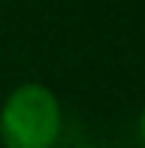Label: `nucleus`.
I'll use <instances>...</instances> for the list:
<instances>
[{"mask_svg": "<svg viewBox=\"0 0 145 148\" xmlns=\"http://www.w3.org/2000/svg\"><path fill=\"white\" fill-rule=\"evenodd\" d=\"M61 136V103L45 85H21L0 109V142L6 148H51Z\"/></svg>", "mask_w": 145, "mask_h": 148, "instance_id": "1", "label": "nucleus"}, {"mask_svg": "<svg viewBox=\"0 0 145 148\" xmlns=\"http://www.w3.org/2000/svg\"><path fill=\"white\" fill-rule=\"evenodd\" d=\"M139 139H142V145H145V109H142V115H139Z\"/></svg>", "mask_w": 145, "mask_h": 148, "instance_id": "2", "label": "nucleus"}, {"mask_svg": "<svg viewBox=\"0 0 145 148\" xmlns=\"http://www.w3.org/2000/svg\"><path fill=\"white\" fill-rule=\"evenodd\" d=\"M82 148H97V145H82Z\"/></svg>", "mask_w": 145, "mask_h": 148, "instance_id": "3", "label": "nucleus"}]
</instances>
